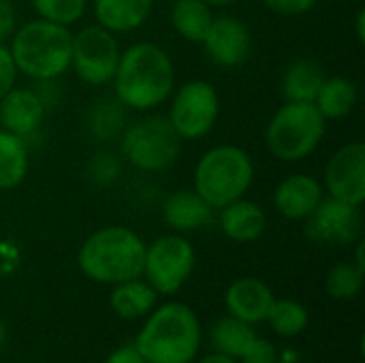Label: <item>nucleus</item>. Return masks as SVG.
Here are the masks:
<instances>
[{
    "mask_svg": "<svg viewBox=\"0 0 365 363\" xmlns=\"http://www.w3.org/2000/svg\"><path fill=\"white\" fill-rule=\"evenodd\" d=\"M323 184L308 173H293L284 178L274 190V208L289 220H306L323 201Z\"/></svg>",
    "mask_w": 365,
    "mask_h": 363,
    "instance_id": "nucleus-15",
    "label": "nucleus"
},
{
    "mask_svg": "<svg viewBox=\"0 0 365 363\" xmlns=\"http://www.w3.org/2000/svg\"><path fill=\"white\" fill-rule=\"evenodd\" d=\"M111 83L113 96L126 109H156L171 96L175 88L173 60L156 43H133L120 53V62Z\"/></svg>",
    "mask_w": 365,
    "mask_h": 363,
    "instance_id": "nucleus-1",
    "label": "nucleus"
},
{
    "mask_svg": "<svg viewBox=\"0 0 365 363\" xmlns=\"http://www.w3.org/2000/svg\"><path fill=\"white\" fill-rule=\"evenodd\" d=\"M274 300V291L259 278H240L231 282L225 293V306L229 315L248 325L263 323Z\"/></svg>",
    "mask_w": 365,
    "mask_h": 363,
    "instance_id": "nucleus-16",
    "label": "nucleus"
},
{
    "mask_svg": "<svg viewBox=\"0 0 365 363\" xmlns=\"http://www.w3.org/2000/svg\"><path fill=\"white\" fill-rule=\"evenodd\" d=\"M73 32L45 19L26 21L11 34V56L17 73L34 81L58 79L71 68Z\"/></svg>",
    "mask_w": 365,
    "mask_h": 363,
    "instance_id": "nucleus-4",
    "label": "nucleus"
},
{
    "mask_svg": "<svg viewBox=\"0 0 365 363\" xmlns=\"http://www.w3.org/2000/svg\"><path fill=\"white\" fill-rule=\"evenodd\" d=\"M17 79V66L11 56V49L0 43V98L15 86Z\"/></svg>",
    "mask_w": 365,
    "mask_h": 363,
    "instance_id": "nucleus-32",
    "label": "nucleus"
},
{
    "mask_svg": "<svg viewBox=\"0 0 365 363\" xmlns=\"http://www.w3.org/2000/svg\"><path fill=\"white\" fill-rule=\"evenodd\" d=\"M47 107L34 92V88H11L0 98V128L28 139L34 135L45 118Z\"/></svg>",
    "mask_w": 365,
    "mask_h": 363,
    "instance_id": "nucleus-14",
    "label": "nucleus"
},
{
    "mask_svg": "<svg viewBox=\"0 0 365 363\" xmlns=\"http://www.w3.org/2000/svg\"><path fill=\"white\" fill-rule=\"evenodd\" d=\"M242 363H278V351L276 347L265 338H252L246 351L240 357Z\"/></svg>",
    "mask_w": 365,
    "mask_h": 363,
    "instance_id": "nucleus-31",
    "label": "nucleus"
},
{
    "mask_svg": "<svg viewBox=\"0 0 365 363\" xmlns=\"http://www.w3.org/2000/svg\"><path fill=\"white\" fill-rule=\"evenodd\" d=\"M308 310L295 302V300H274L269 312H267V323L278 334L280 338H295L308 327Z\"/></svg>",
    "mask_w": 365,
    "mask_h": 363,
    "instance_id": "nucleus-27",
    "label": "nucleus"
},
{
    "mask_svg": "<svg viewBox=\"0 0 365 363\" xmlns=\"http://www.w3.org/2000/svg\"><path fill=\"white\" fill-rule=\"evenodd\" d=\"M145 244L128 227L109 225L94 231L77 252V265L86 278L101 285H118L141 278Z\"/></svg>",
    "mask_w": 365,
    "mask_h": 363,
    "instance_id": "nucleus-3",
    "label": "nucleus"
},
{
    "mask_svg": "<svg viewBox=\"0 0 365 363\" xmlns=\"http://www.w3.org/2000/svg\"><path fill=\"white\" fill-rule=\"evenodd\" d=\"M120 139L122 156L139 171L169 169L182 152V139L167 116L137 120L122 131Z\"/></svg>",
    "mask_w": 365,
    "mask_h": 363,
    "instance_id": "nucleus-7",
    "label": "nucleus"
},
{
    "mask_svg": "<svg viewBox=\"0 0 365 363\" xmlns=\"http://www.w3.org/2000/svg\"><path fill=\"white\" fill-rule=\"evenodd\" d=\"M4 342H6V325H4V321L0 319V349H2Z\"/></svg>",
    "mask_w": 365,
    "mask_h": 363,
    "instance_id": "nucleus-40",
    "label": "nucleus"
},
{
    "mask_svg": "<svg viewBox=\"0 0 365 363\" xmlns=\"http://www.w3.org/2000/svg\"><path fill=\"white\" fill-rule=\"evenodd\" d=\"M154 0H94L96 24L113 34L133 32L145 24Z\"/></svg>",
    "mask_w": 365,
    "mask_h": 363,
    "instance_id": "nucleus-19",
    "label": "nucleus"
},
{
    "mask_svg": "<svg viewBox=\"0 0 365 363\" xmlns=\"http://www.w3.org/2000/svg\"><path fill=\"white\" fill-rule=\"evenodd\" d=\"M158 302V293L150 287L143 278H133L113 285V291L109 295L111 310L124 319V321H137L148 317Z\"/></svg>",
    "mask_w": 365,
    "mask_h": 363,
    "instance_id": "nucleus-20",
    "label": "nucleus"
},
{
    "mask_svg": "<svg viewBox=\"0 0 365 363\" xmlns=\"http://www.w3.org/2000/svg\"><path fill=\"white\" fill-rule=\"evenodd\" d=\"M364 270L359 265H355L353 261L338 263L329 270V274L325 278V293L331 300L351 302L364 289Z\"/></svg>",
    "mask_w": 365,
    "mask_h": 363,
    "instance_id": "nucleus-28",
    "label": "nucleus"
},
{
    "mask_svg": "<svg viewBox=\"0 0 365 363\" xmlns=\"http://www.w3.org/2000/svg\"><path fill=\"white\" fill-rule=\"evenodd\" d=\"M255 336H257L255 325H248V323L227 315V317H222V319H218L214 323L210 340H212V347H214L216 353L240 359Z\"/></svg>",
    "mask_w": 365,
    "mask_h": 363,
    "instance_id": "nucleus-26",
    "label": "nucleus"
},
{
    "mask_svg": "<svg viewBox=\"0 0 365 363\" xmlns=\"http://www.w3.org/2000/svg\"><path fill=\"white\" fill-rule=\"evenodd\" d=\"M120 43L113 32L94 24L77 34H73L71 47V68L88 86L111 83L118 62H120Z\"/></svg>",
    "mask_w": 365,
    "mask_h": 363,
    "instance_id": "nucleus-9",
    "label": "nucleus"
},
{
    "mask_svg": "<svg viewBox=\"0 0 365 363\" xmlns=\"http://www.w3.org/2000/svg\"><path fill=\"white\" fill-rule=\"evenodd\" d=\"M361 208L336 197H323L317 210L306 218V235L314 244L349 246L361 237Z\"/></svg>",
    "mask_w": 365,
    "mask_h": 363,
    "instance_id": "nucleus-11",
    "label": "nucleus"
},
{
    "mask_svg": "<svg viewBox=\"0 0 365 363\" xmlns=\"http://www.w3.org/2000/svg\"><path fill=\"white\" fill-rule=\"evenodd\" d=\"M325 68L308 58H299L291 62L282 75V96L293 103H314L323 81Z\"/></svg>",
    "mask_w": 365,
    "mask_h": 363,
    "instance_id": "nucleus-21",
    "label": "nucleus"
},
{
    "mask_svg": "<svg viewBox=\"0 0 365 363\" xmlns=\"http://www.w3.org/2000/svg\"><path fill=\"white\" fill-rule=\"evenodd\" d=\"M148 363H192L201 347V323L186 304H163L152 310L135 344Z\"/></svg>",
    "mask_w": 365,
    "mask_h": 363,
    "instance_id": "nucleus-2",
    "label": "nucleus"
},
{
    "mask_svg": "<svg viewBox=\"0 0 365 363\" xmlns=\"http://www.w3.org/2000/svg\"><path fill=\"white\" fill-rule=\"evenodd\" d=\"M197 265L195 246L182 235H163L145 246L143 276L158 295L178 293Z\"/></svg>",
    "mask_w": 365,
    "mask_h": 363,
    "instance_id": "nucleus-8",
    "label": "nucleus"
},
{
    "mask_svg": "<svg viewBox=\"0 0 365 363\" xmlns=\"http://www.w3.org/2000/svg\"><path fill=\"white\" fill-rule=\"evenodd\" d=\"M220 229L222 233L237 242V244H252L257 242L267 227V216L257 201L250 199H235L229 205L220 208Z\"/></svg>",
    "mask_w": 365,
    "mask_h": 363,
    "instance_id": "nucleus-18",
    "label": "nucleus"
},
{
    "mask_svg": "<svg viewBox=\"0 0 365 363\" xmlns=\"http://www.w3.org/2000/svg\"><path fill=\"white\" fill-rule=\"evenodd\" d=\"M126 107L115 96L98 98L88 113V131L96 141H111L126 128Z\"/></svg>",
    "mask_w": 365,
    "mask_h": 363,
    "instance_id": "nucleus-25",
    "label": "nucleus"
},
{
    "mask_svg": "<svg viewBox=\"0 0 365 363\" xmlns=\"http://www.w3.org/2000/svg\"><path fill=\"white\" fill-rule=\"evenodd\" d=\"M255 180V163L240 145H214L195 165V190L214 208L220 210L235 199H242Z\"/></svg>",
    "mask_w": 365,
    "mask_h": 363,
    "instance_id": "nucleus-5",
    "label": "nucleus"
},
{
    "mask_svg": "<svg viewBox=\"0 0 365 363\" xmlns=\"http://www.w3.org/2000/svg\"><path fill=\"white\" fill-rule=\"evenodd\" d=\"M218 113L220 98L216 88L205 79H192L178 88L167 118L180 139L195 141L214 128Z\"/></svg>",
    "mask_w": 365,
    "mask_h": 363,
    "instance_id": "nucleus-10",
    "label": "nucleus"
},
{
    "mask_svg": "<svg viewBox=\"0 0 365 363\" xmlns=\"http://www.w3.org/2000/svg\"><path fill=\"white\" fill-rule=\"evenodd\" d=\"M201 45L207 58L218 66L225 68L240 66L250 56V47H252L250 28L235 15L214 17Z\"/></svg>",
    "mask_w": 365,
    "mask_h": 363,
    "instance_id": "nucleus-13",
    "label": "nucleus"
},
{
    "mask_svg": "<svg viewBox=\"0 0 365 363\" xmlns=\"http://www.w3.org/2000/svg\"><path fill=\"white\" fill-rule=\"evenodd\" d=\"M327 131V120L319 113L314 103L287 101L267 122L265 143L267 150L284 163L308 158Z\"/></svg>",
    "mask_w": 365,
    "mask_h": 363,
    "instance_id": "nucleus-6",
    "label": "nucleus"
},
{
    "mask_svg": "<svg viewBox=\"0 0 365 363\" xmlns=\"http://www.w3.org/2000/svg\"><path fill=\"white\" fill-rule=\"evenodd\" d=\"M15 24H17V13L13 2L0 0V43L11 39V34L15 32Z\"/></svg>",
    "mask_w": 365,
    "mask_h": 363,
    "instance_id": "nucleus-34",
    "label": "nucleus"
},
{
    "mask_svg": "<svg viewBox=\"0 0 365 363\" xmlns=\"http://www.w3.org/2000/svg\"><path fill=\"white\" fill-rule=\"evenodd\" d=\"M32 6L38 19L71 28L83 17L88 0H32Z\"/></svg>",
    "mask_w": 365,
    "mask_h": 363,
    "instance_id": "nucleus-29",
    "label": "nucleus"
},
{
    "mask_svg": "<svg viewBox=\"0 0 365 363\" xmlns=\"http://www.w3.org/2000/svg\"><path fill=\"white\" fill-rule=\"evenodd\" d=\"M122 171L120 158L111 152H101L90 160V178L96 184H111Z\"/></svg>",
    "mask_w": 365,
    "mask_h": 363,
    "instance_id": "nucleus-30",
    "label": "nucleus"
},
{
    "mask_svg": "<svg viewBox=\"0 0 365 363\" xmlns=\"http://www.w3.org/2000/svg\"><path fill=\"white\" fill-rule=\"evenodd\" d=\"M355 32H357V41L364 43L365 41V11L359 9L357 11V17H355Z\"/></svg>",
    "mask_w": 365,
    "mask_h": 363,
    "instance_id": "nucleus-36",
    "label": "nucleus"
},
{
    "mask_svg": "<svg viewBox=\"0 0 365 363\" xmlns=\"http://www.w3.org/2000/svg\"><path fill=\"white\" fill-rule=\"evenodd\" d=\"M169 19L173 30L182 39L190 43H201L212 26L214 15H212V6L205 4L203 0H175Z\"/></svg>",
    "mask_w": 365,
    "mask_h": 363,
    "instance_id": "nucleus-23",
    "label": "nucleus"
},
{
    "mask_svg": "<svg viewBox=\"0 0 365 363\" xmlns=\"http://www.w3.org/2000/svg\"><path fill=\"white\" fill-rule=\"evenodd\" d=\"M163 218L165 223L178 231L188 233L203 229L214 218V208L192 188V190H175L163 203Z\"/></svg>",
    "mask_w": 365,
    "mask_h": 363,
    "instance_id": "nucleus-17",
    "label": "nucleus"
},
{
    "mask_svg": "<svg viewBox=\"0 0 365 363\" xmlns=\"http://www.w3.org/2000/svg\"><path fill=\"white\" fill-rule=\"evenodd\" d=\"M105 363H148L139 353H137V349L130 344V347H120V349H115Z\"/></svg>",
    "mask_w": 365,
    "mask_h": 363,
    "instance_id": "nucleus-35",
    "label": "nucleus"
},
{
    "mask_svg": "<svg viewBox=\"0 0 365 363\" xmlns=\"http://www.w3.org/2000/svg\"><path fill=\"white\" fill-rule=\"evenodd\" d=\"M323 188L329 197L361 208L365 201V145L361 141L342 145L329 158Z\"/></svg>",
    "mask_w": 365,
    "mask_h": 363,
    "instance_id": "nucleus-12",
    "label": "nucleus"
},
{
    "mask_svg": "<svg viewBox=\"0 0 365 363\" xmlns=\"http://www.w3.org/2000/svg\"><path fill=\"white\" fill-rule=\"evenodd\" d=\"M364 250H365V242L359 237V240H357V250H355V261H353V263H355V265H359V267L365 272Z\"/></svg>",
    "mask_w": 365,
    "mask_h": 363,
    "instance_id": "nucleus-38",
    "label": "nucleus"
},
{
    "mask_svg": "<svg viewBox=\"0 0 365 363\" xmlns=\"http://www.w3.org/2000/svg\"><path fill=\"white\" fill-rule=\"evenodd\" d=\"M199 363H237V359L227 357V355H220V353H210V355H205Z\"/></svg>",
    "mask_w": 365,
    "mask_h": 363,
    "instance_id": "nucleus-37",
    "label": "nucleus"
},
{
    "mask_svg": "<svg viewBox=\"0 0 365 363\" xmlns=\"http://www.w3.org/2000/svg\"><path fill=\"white\" fill-rule=\"evenodd\" d=\"M28 173L26 139L0 128V190L17 188Z\"/></svg>",
    "mask_w": 365,
    "mask_h": 363,
    "instance_id": "nucleus-24",
    "label": "nucleus"
},
{
    "mask_svg": "<svg viewBox=\"0 0 365 363\" xmlns=\"http://www.w3.org/2000/svg\"><path fill=\"white\" fill-rule=\"evenodd\" d=\"M205 4H210L212 9L214 6H229V4H235L237 0H203Z\"/></svg>",
    "mask_w": 365,
    "mask_h": 363,
    "instance_id": "nucleus-39",
    "label": "nucleus"
},
{
    "mask_svg": "<svg viewBox=\"0 0 365 363\" xmlns=\"http://www.w3.org/2000/svg\"><path fill=\"white\" fill-rule=\"evenodd\" d=\"M357 98H359L357 86L349 77L334 75V77H325L314 98V107L325 120H340L355 109Z\"/></svg>",
    "mask_w": 365,
    "mask_h": 363,
    "instance_id": "nucleus-22",
    "label": "nucleus"
},
{
    "mask_svg": "<svg viewBox=\"0 0 365 363\" xmlns=\"http://www.w3.org/2000/svg\"><path fill=\"white\" fill-rule=\"evenodd\" d=\"M265 6L278 15H304L317 6L319 0H263Z\"/></svg>",
    "mask_w": 365,
    "mask_h": 363,
    "instance_id": "nucleus-33",
    "label": "nucleus"
}]
</instances>
